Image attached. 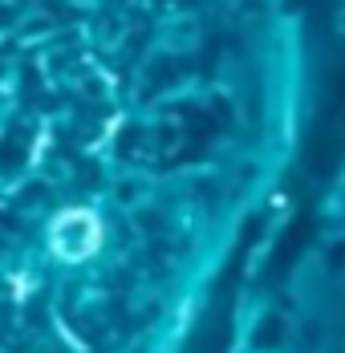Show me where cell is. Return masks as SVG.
<instances>
[{"instance_id":"obj_1","label":"cell","mask_w":345,"mask_h":353,"mask_svg":"<svg viewBox=\"0 0 345 353\" xmlns=\"http://www.w3.org/2000/svg\"><path fill=\"white\" fill-rule=\"evenodd\" d=\"M102 219L94 212H86V208H69L53 219V228H49V248H53V256H61L66 264H86V260H94L98 252H102Z\"/></svg>"}]
</instances>
